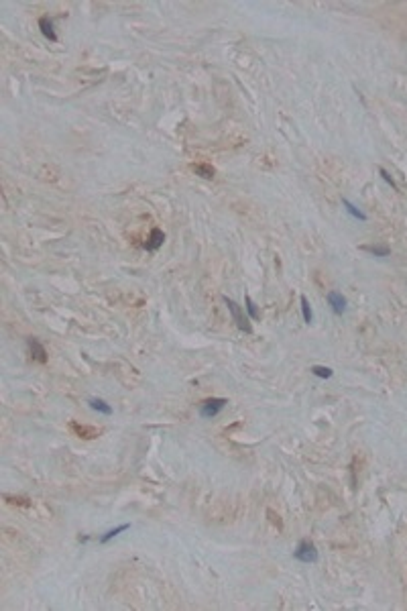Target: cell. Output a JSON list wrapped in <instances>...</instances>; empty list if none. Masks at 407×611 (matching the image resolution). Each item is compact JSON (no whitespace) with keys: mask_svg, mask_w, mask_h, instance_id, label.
I'll return each mask as SVG.
<instances>
[{"mask_svg":"<svg viewBox=\"0 0 407 611\" xmlns=\"http://www.w3.org/2000/svg\"><path fill=\"white\" fill-rule=\"evenodd\" d=\"M224 299V303H226V308H228V312L232 314V320L236 322V326H238V330H242V332H246V334H250L253 332V326H250V322H248V318L244 316V312L240 310V306L234 301V299H230V297H222Z\"/></svg>","mask_w":407,"mask_h":611,"instance_id":"2","label":"cell"},{"mask_svg":"<svg viewBox=\"0 0 407 611\" xmlns=\"http://www.w3.org/2000/svg\"><path fill=\"white\" fill-rule=\"evenodd\" d=\"M163 240H165V232L161 228H153L151 234H149V240L145 242V249L147 251H157L163 244Z\"/></svg>","mask_w":407,"mask_h":611,"instance_id":"6","label":"cell"},{"mask_svg":"<svg viewBox=\"0 0 407 611\" xmlns=\"http://www.w3.org/2000/svg\"><path fill=\"white\" fill-rule=\"evenodd\" d=\"M27 345H29V351H31V359H33L35 363H41V365L47 363V351L37 339H29Z\"/></svg>","mask_w":407,"mask_h":611,"instance_id":"5","label":"cell"},{"mask_svg":"<svg viewBox=\"0 0 407 611\" xmlns=\"http://www.w3.org/2000/svg\"><path fill=\"white\" fill-rule=\"evenodd\" d=\"M360 249L370 253L372 257H389L391 255V249L387 247V244H364V247H360Z\"/></svg>","mask_w":407,"mask_h":611,"instance_id":"8","label":"cell"},{"mask_svg":"<svg viewBox=\"0 0 407 611\" xmlns=\"http://www.w3.org/2000/svg\"><path fill=\"white\" fill-rule=\"evenodd\" d=\"M78 540H80V542H88V540H90V536H80Z\"/></svg>","mask_w":407,"mask_h":611,"instance_id":"19","label":"cell"},{"mask_svg":"<svg viewBox=\"0 0 407 611\" xmlns=\"http://www.w3.org/2000/svg\"><path fill=\"white\" fill-rule=\"evenodd\" d=\"M293 556H295L299 562H305V564L318 562V558H320L316 544L311 542V540H307V538H305V540H301V542L295 546V550H293Z\"/></svg>","mask_w":407,"mask_h":611,"instance_id":"1","label":"cell"},{"mask_svg":"<svg viewBox=\"0 0 407 611\" xmlns=\"http://www.w3.org/2000/svg\"><path fill=\"white\" fill-rule=\"evenodd\" d=\"M309 371L314 373V375H316L318 379H330V377L334 375V371L330 369V367H324V365H314V367H311Z\"/></svg>","mask_w":407,"mask_h":611,"instance_id":"15","label":"cell"},{"mask_svg":"<svg viewBox=\"0 0 407 611\" xmlns=\"http://www.w3.org/2000/svg\"><path fill=\"white\" fill-rule=\"evenodd\" d=\"M299 301H301V316H303V322H305V324H311V322H314V312H311V306H309L307 297L301 295Z\"/></svg>","mask_w":407,"mask_h":611,"instance_id":"14","label":"cell"},{"mask_svg":"<svg viewBox=\"0 0 407 611\" xmlns=\"http://www.w3.org/2000/svg\"><path fill=\"white\" fill-rule=\"evenodd\" d=\"M379 173H381V177H383V179H385V181H387V183H389V186H391V188H395V190H397V186H395V181H393V177H391V175H389V171H387V169H383V167H379Z\"/></svg>","mask_w":407,"mask_h":611,"instance_id":"18","label":"cell"},{"mask_svg":"<svg viewBox=\"0 0 407 611\" xmlns=\"http://www.w3.org/2000/svg\"><path fill=\"white\" fill-rule=\"evenodd\" d=\"M326 299H328L330 308H332V312L336 316H342L344 312H346V297H344L340 291H328Z\"/></svg>","mask_w":407,"mask_h":611,"instance_id":"4","label":"cell"},{"mask_svg":"<svg viewBox=\"0 0 407 611\" xmlns=\"http://www.w3.org/2000/svg\"><path fill=\"white\" fill-rule=\"evenodd\" d=\"M7 501L13 503V505H23V507H29V505H31V501H29L27 497H11V495H7Z\"/></svg>","mask_w":407,"mask_h":611,"instance_id":"17","label":"cell"},{"mask_svg":"<svg viewBox=\"0 0 407 611\" xmlns=\"http://www.w3.org/2000/svg\"><path fill=\"white\" fill-rule=\"evenodd\" d=\"M39 27H41V33L45 35V39H49V41H57V35H55V29H53V23L47 19V17H41L39 19Z\"/></svg>","mask_w":407,"mask_h":611,"instance_id":"10","label":"cell"},{"mask_svg":"<svg viewBox=\"0 0 407 611\" xmlns=\"http://www.w3.org/2000/svg\"><path fill=\"white\" fill-rule=\"evenodd\" d=\"M342 204H344V208H346V212L350 214L352 218H356V220H360V222H366V220H368V216H366V214H364V212H362L360 208H356V206H354V204H352L350 200L342 198Z\"/></svg>","mask_w":407,"mask_h":611,"instance_id":"9","label":"cell"},{"mask_svg":"<svg viewBox=\"0 0 407 611\" xmlns=\"http://www.w3.org/2000/svg\"><path fill=\"white\" fill-rule=\"evenodd\" d=\"M131 528V524H122V526H118V528H112V530H108L104 536H100V544H108L112 538H116L118 534H122V532H127Z\"/></svg>","mask_w":407,"mask_h":611,"instance_id":"13","label":"cell"},{"mask_svg":"<svg viewBox=\"0 0 407 611\" xmlns=\"http://www.w3.org/2000/svg\"><path fill=\"white\" fill-rule=\"evenodd\" d=\"M90 408H92L94 412H98V414H104V416H110V414H112V408H110L104 400H100V397H92V400H90Z\"/></svg>","mask_w":407,"mask_h":611,"instance_id":"12","label":"cell"},{"mask_svg":"<svg viewBox=\"0 0 407 611\" xmlns=\"http://www.w3.org/2000/svg\"><path fill=\"white\" fill-rule=\"evenodd\" d=\"M72 430L80 436V438H86V440H92V438H96L98 434H100V430L98 428H94V426H80V424H76V422H72Z\"/></svg>","mask_w":407,"mask_h":611,"instance_id":"7","label":"cell"},{"mask_svg":"<svg viewBox=\"0 0 407 611\" xmlns=\"http://www.w3.org/2000/svg\"><path fill=\"white\" fill-rule=\"evenodd\" d=\"M226 404H228V400H224V397H210V400L202 402L200 414H202V418H214L226 408Z\"/></svg>","mask_w":407,"mask_h":611,"instance_id":"3","label":"cell"},{"mask_svg":"<svg viewBox=\"0 0 407 611\" xmlns=\"http://www.w3.org/2000/svg\"><path fill=\"white\" fill-rule=\"evenodd\" d=\"M244 301H246V312H248V318L257 322V320L261 318V314H259V310H257V303L253 301V297H250V295H246V297H244Z\"/></svg>","mask_w":407,"mask_h":611,"instance_id":"16","label":"cell"},{"mask_svg":"<svg viewBox=\"0 0 407 611\" xmlns=\"http://www.w3.org/2000/svg\"><path fill=\"white\" fill-rule=\"evenodd\" d=\"M192 169H194L196 175H200V177H204V179H212L214 173H216V169H214L212 165H208V163H194Z\"/></svg>","mask_w":407,"mask_h":611,"instance_id":"11","label":"cell"}]
</instances>
